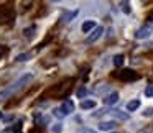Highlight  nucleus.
<instances>
[{
	"label": "nucleus",
	"mask_w": 153,
	"mask_h": 133,
	"mask_svg": "<svg viewBox=\"0 0 153 133\" xmlns=\"http://www.w3.org/2000/svg\"><path fill=\"white\" fill-rule=\"evenodd\" d=\"M31 79H33V74L28 72V74H25V76H22L20 79H17L13 84H12V86H8V87H5V89H2V90H0V100L10 99V97L15 95L18 90H22L25 86H28Z\"/></svg>",
	"instance_id": "1"
},
{
	"label": "nucleus",
	"mask_w": 153,
	"mask_h": 133,
	"mask_svg": "<svg viewBox=\"0 0 153 133\" xmlns=\"http://www.w3.org/2000/svg\"><path fill=\"white\" fill-rule=\"evenodd\" d=\"M117 77H119L120 81H137L138 79V74L132 69H122L117 74Z\"/></svg>",
	"instance_id": "2"
},
{
	"label": "nucleus",
	"mask_w": 153,
	"mask_h": 133,
	"mask_svg": "<svg viewBox=\"0 0 153 133\" xmlns=\"http://www.w3.org/2000/svg\"><path fill=\"white\" fill-rule=\"evenodd\" d=\"M102 33H104V28L102 27H97L96 30H92V33L87 36V40H86V43L87 44H92V43H96L97 40H99L100 36H102Z\"/></svg>",
	"instance_id": "3"
},
{
	"label": "nucleus",
	"mask_w": 153,
	"mask_h": 133,
	"mask_svg": "<svg viewBox=\"0 0 153 133\" xmlns=\"http://www.w3.org/2000/svg\"><path fill=\"white\" fill-rule=\"evenodd\" d=\"M150 35H152V28L150 27H142V28H138V30L135 31L137 40H145V38H148Z\"/></svg>",
	"instance_id": "4"
},
{
	"label": "nucleus",
	"mask_w": 153,
	"mask_h": 133,
	"mask_svg": "<svg viewBox=\"0 0 153 133\" xmlns=\"http://www.w3.org/2000/svg\"><path fill=\"white\" fill-rule=\"evenodd\" d=\"M61 110H63L64 115H69V113L74 112V103L73 100H64L63 103H61Z\"/></svg>",
	"instance_id": "5"
},
{
	"label": "nucleus",
	"mask_w": 153,
	"mask_h": 133,
	"mask_svg": "<svg viewBox=\"0 0 153 133\" xmlns=\"http://www.w3.org/2000/svg\"><path fill=\"white\" fill-rule=\"evenodd\" d=\"M117 100H119V92H110L109 95L104 97V103L105 105H114Z\"/></svg>",
	"instance_id": "6"
},
{
	"label": "nucleus",
	"mask_w": 153,
	"mask_h": 133,
	"mask_svg": "<svg viewBox=\"0 0 153 133\" xmlns=\"http://www.w3.org/2000/svg\"><path fill=\"white\" fill-rule=\"evenodd\" d=\"M117 126L115 122H102L99 123V130H102V132H109V130H114Z\"/></svg>",
	"instance_id": "7"
},
{
	"label": "nucleus",
	"mask_w": 153,
	"mask_h": 133,
	"mask_svg": "<svg viewBox=\"0 0 153 133\" xmlns=\"http://www.w3.org/2000/svg\"><path fill=\"white\" fill-rule=\"evenodd\" d=\"M96 21H94V20H87V21H84V23H82V31H84V33H89V31L91 30H96Z\"/></svg>",
	"instance_id": "8"
},
{
	"label": "nucleus",
	"mask_w": 153,
	"mask_h": 133,
	"mask_svg": "<svg viewBox=\"0 0 153 133\" xmlns=\"http://www.w3.org/2000/svg\"><path fill=\"white\" fill-rule=\"evenodd\" d=\"M35 31H36V27H35V25H31V27L25 28V30H23V35H25V38H28V40H31V38L35 36Z\"/></svg>",
	"instance_id": "9"
},
{
	"label": "nucleus",
	"mask_w": 153,
	"mask_h": 133,
	"mask_svg": "<svg viewBox=\"0 0 153 133\" xmlns=\"http://www.w3.org/2000/svg\"><path fill=\"white\" fill-rule=\"evenodd\" d=\"M31 56H33L31 53H22V54H18V56L15 58V61H18V63H25V61H30Z\"/></svg>",
	"instance_id": "10"
},
{
	"label": "nucleus",
	"mask_w": 153,
	"mask_h": 133,
	"mask_svg": "<svg viewBox=\"0 0 153 133\" xmlns=\"http://www.w3.org/2000/svg\"><path fill=\"white\" fill-rule=\"evenodd\" d=\"M96 107V102L94 100H82L81 102V109H84V110H91V109H94Z\"/></svg>",
	"instance_id": "11"
},
{
	"label": "nucleus",
	"mask_w": 153,
	"mask_h": 133,
	"mask_svg": "<svg viewBox=\"0 0 153 133\" xmlns=\"http://www.w3.org/2000/svg\"><path fill=\"white\" fill-rule=\"evenodd\" d=\"M112 113H114V117L119 118V120H128V113L122 112V110H112Z\"/></svg>",
	"instance_id": "12"
},
{
	"label": "nucleus",
	"mask_w": 153,
	"mask_h": 133,
	"mask_svg": "<svg viewBox=\"0 0 153 133\" xmlns=\"http://www.w3.org/2000/svg\"><path fill=\"white\" fill-rule=\"evenodd\" d=\"M140 107V100H130L128 103H127V110L128 112H133V110H137Z\"/></svg>",
	"instance_id": "13"
},
{
	"label": "nucleus",
	"mask_w": 153,
	"mask_h": 133,
	"mask_svg": "<svg viewBox=\"0 0 153 133\" xmlns=\"http://www.w3.org/2000/svg\"><path fill=\"white\" fill-rule=\"evenodd\" d=\"M123 61H125V58H123V54H115L114 56V66L120 67L123 64Z\"/></svg>",
	"instance_id": "14"
},
{
	"label": "nucleus",
	"mask_w": 153,
	"mask_h": 133,
	"mask_svg": "<svg viewBox=\"0 0 153 133\" xmlns=\"http://www.w3.org/2000/svg\"><path fill=\"white\" fill-rule=\"evenodd\" d=\"M120 8H122V12H123V13H127V15L132 12V8H130V4H128V2H120Z\"/></svg>",
	"instance_id": "15"
},
{
	"label": "nucleus",
	"mask_w": 153,
	"mask_h": 133,
	"mask_svg": "<svg viewBox=\"0 0 153 133\" xmlns=\"http://www.w3.org/2000/svg\"><path fill=\"white\" fill-rule=\"evenodd\" d=\"M86 94H87L86 87H79V89L76 90V95L79 97V99H84V97H86Z\"/></svg>",
	"instance_id": "16"
},
{
	"label": "nucleus",
	"mask_w": 153,
	"mask_h": 133,
	"mask_svg": "<svg viewBox=\"0 0 153 133\" xmlns=\"http://www.w3.org/2000/svg\"><path fill=\"white\" fill-rule=\"evenodd\" d=\"M76 15H77V12H71V13H66V15L63 17V21H66V23H68V21H71V18H74Z\"/></svg>",
	"instance_id": "17"
},
{
	"label": "nucleus",
	"mask_w": 153,
	"mask_h": 133,
	"mask_svg": "<svg viewBox=\"0 0 153 133\" xmlns=\"http://www.w3.org/2000/svg\"><path fill=\"white\" fill-rule=\"evenodd\" d=\"M53 115L56 117V118H63V117H66V115L63 113V110H61V109H54V110H53Z\"/></svg>",
	"instance_id": "18"
},
{
	"label": "nucleus",
	"mask_w": 153,
	"mask_h": 133,
	"mask_svg": "<svg viewBox=\"0 0 153 133\" xmlns=\"http://www.w3.org/2000/svg\"><path fill=\"white\" fill-rule=\"evenodd\" d=\"M145 97H153V86H148L145 89Z\"/></svg>",
	"instance_id": "19"
},
{
	"label": "nucleus",
	"mask_w": 153,
	"mask_h": 133,
	"mask_svg": "<svg viewBox=\"0 0 153 133\" xmlns=\"http://www.w3.org/2000/svg\"><path fill=\"white\" fill-rule=\"evenodd\" d=\"M143 117H153V107H148V109H145V112H143Z\"/></svg>",
	"instance_id": "20"
},
{
	"label": "nucleus",
	"mask_w": 153,
	"mask_h": 133,
	"mask_svg": "<svg viewBox=\"0 0 153 133\" xmlns=\"http://www.w3.org/2000/svg\"><path fill=\"white\" fill-rule=\"evenodd\" d=\"M2 133H18V126H17V128H13V126H8V128H5Z\"/></svg>",
	"instance_id": "21"
},
{
	"label": "nucleus",
	"mask_w": 153,
	"mask_h": 133,
	"mask_svg": "<svg viewBox=\"0 0 153 133\" xmlns=\"http://www.w3.org/2000/svg\"><path fill=\"white\" fill-rule=\"evenodd\" d=\"M61 130H63V126H61V125H59V123H56V125H54V126H53V133H59V132H61Z\"/></svg>",
	"instance_id": "22"
},
{
	"label": "nucleus",
	"mask_w": 153,
	"mask_h": 133,
	"mask_svg": "<svg viewBox=\"0 0 153 133\" xmlns=\"http://www.w3.org/2000/svg\"><path fill=\"white\" fill-rule=\"evenodd\" d=\"M148 21L153 25V13H150V15H148Z\"/></svg>",
	"instance_id": "23"
},
{
	"label": "nucleus",
	"mask_w": 153,
	"mask_h": 133,
	"mask_svg": "<svg viewBox=\"0 0 153 133\" xmlns=\"http://www.w3.org/2000/svg\"><path fill=\"white\" fill-rule=\"evenodd\" d=\"M82 133H96L94 130H82Z\"/></svg>",
	"instance_id": "24"
},
{
	"label": "nucleus",
	"mask_w": 153,
	"mask_h": 133,
	"mask_svg": "<svg viewBox=\"0 0 153 133\" xmlns=\"http://www.w3.org/2000/svg\"><path fill=\"white\" fill-rule=\"evenodd\" d=\"M2 117H4V113H2V112H0V118H2Z\"/></svg>",
	"instance_id": "25"
},
{
	"label": "nucleus",
	"mask_w": 153,
	"mask_h": 133,
	"mask_svg": "<svg viewBox=\"0 0 153 133\" xmlns=\"http://www.w3.org/2000/svg\"><path fill=\"white\" fill-rule=\"evenodd\" d=\"M112 133H115V132H112Z\"/></svg>",
	"instance_id": "26"
}]
</instances>
